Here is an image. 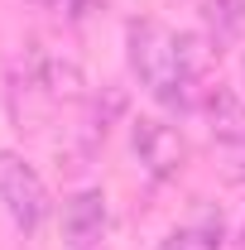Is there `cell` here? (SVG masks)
<instances>
[{
	"label": "cell",
	"instance_id": "3957f363",
	"mask_svg": "<svg viewBox=\"0 0 245 250\" xmlns=\"http://www.w3.org/2000/svg\"><path fill=\"white\" fill-rule=\"evenodd\" d=\"M106 236V192L101 188H82L62 202V241L67 250H92Z\"/></svg>",
	"mask_w": 245,
	"mask_h": 250
},
{
	"label": "cell",
	"instance_id": "5b68a950",
	"mask_svg": "<svg viewBox=\"0 0 245 250\" xmlns=\"http://www.w3.org/2000/svg\"><path fill=\"white\" fill-rule=\"evenodd\" d=\"M202 20H207V43L231 48V43L245 39V0H207Z\"/></svg>",
	"mask_w": 245,
	"mask_h": 250
},
{
	"label": "cell",
	"instance_id": "7a4b0ae2",
	"mask_svg": "<svg viewBox=\"0 0 245 250\" xmlns=\"http://www.w3.org/2000/svg\"><path fill=\"white\" fill-rule=\"evenodd\" d=\"M130 149L140 159V168L149 173L154 183H168L187 168V140L178 125L159 121V116H140L130 125Z\"/></svg>",
	"mask_w": 245,
	"mask_h": 250
},
{
	"label": "cell",
	"instance_id": "ba28073f",
	"mask_svg": "<svg viewBox=\"0 0 245 250\" xmlns=\"http://www.w3.org/2000/svg\"><path fill=\"white\" fill-rule=\"evenodd\" d=\"M241 241H245V231H241Z\"/></svg>",
	"mask_w": 245,
	"mask_h": 250
},
{
	"label": "cell",
	"instance_id": "277c9868",
	"mask_svg": "<svg viewBox=\"0 0 245 250\" xmlns=\"http://www.w3.org/2000/svg\"><path fill=\"white\" fill-rule=\"evenodd\" d=\"M202 111H207V121H212L216 145L245 140V96H236L231 87H207V96H202Z\"/></svg>",
	"mask_w": 245,
	"mask_h": 250
},
{
	"label": "cell",
	"instance_id": "52a82bcc",
	"mask_svg": "<svg viewBox=\"0 0 245 250\" xmlns=\"http://www.w3.org/2000/svg\"><path fill=\"white\" fill-rule=\"evenodd\" d=\"M221 159H226V173L231 178H245V140H231V145H216Z\"/></svg>",
	"mask_w": 245,
	"mask_h": 250
},
{
	"label": "cell",
	"instance_id": "6da1fadb",
	"mask_svg": "<svg viewBox=\"0 0 245 250\" xmlns=\"http://www.w3.org/2000/svg\"><path fill=\"white\" fill-rule=\"evenodd\" d=\"M0 212L24 236L48 221V188L39 178V168L15 149H0Z\"/></svg>",
	"mask_w": 245,
	"mask_h": 250
},
{
	"label": "cell",
	"instance_id": "8992f818",
	"mask_svg": "<svg viewBox=\"0 0 245 250\" xmlns=\"http://www.w3.org/2000/svg\"><path fill=\"white\" fill-rule=\"evenodd\" d=\"M159 250H221V226H178Z\"/></svg>",
	"mask_w": 245,
	"mask_h": 250
}]
</instances>
